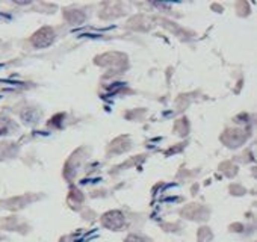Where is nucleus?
Masks as SVG:
<instances>
[{
    "mask_svg": "<svg viewBox=\"0 0 257 242\" xmlns=\"http://www.w3.org/2000/svg\"><path fill=\"white\" fill-rule=\"evenodd\" d=\"M55 41V31L52 28H41L34 37H32V44L37 49H46Z\"/></svg>",
    "mask_w": 257,
    "mask_h": 242,
    "instance_id": "nucleus-1",
    "label": "nucleus"
},
{
    "mask_svg": "<svg viewBox=\"0 0 257 242\" xmlns=\"http://www.w3.org/2000/svg\"><path fill=\"white\" fill-rule=\"evenodd\" d=\"M103 224L107 227V228H112V230H119L124 227L125 224V218L121 212L118 210H112V212H107L104 216H103Z\"/></svg>",
    "mask_w": 257,
    "mask_h": 242,
    "instance_id": "nucleus-2",
    "label": "nucleus"
},
{
    "mask_svg": "<svg viewBox=\"0 0 257 242\" xmlns=\"http://www.w3.org/2000/svg\"><path fill=\"white\" fill-rule=\"evenodd\" d=\"M22 118H23L25 123H28V125H35L37 121H38V118H40V113L35 109H26L22 113Z\"/></svg>",
    "mask_w": 257,
    "mask_h": 242,
    "instance_id": "nucleus-3",
    "label": "nucleus"
},
{
    "mask_svg": "<svg viewBox=\"0 0 257 242\" xmlns=\"http://www.w3.org/2000/svg\"><path fill=\"white\" fill-rule=\"evenodd\" d=\"M125 242H146V239H143L141 236H137V234H131V236H127Z\"/></svg>",
    "mask_w": 257,
    "mask_h": 242,
    "instance_id": "nucleus-4",
    "label": "nucleus"
}]
</instances>
